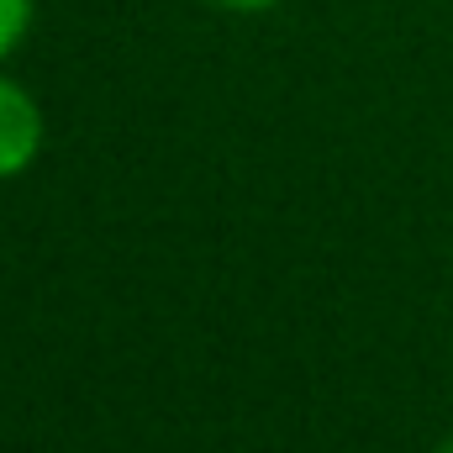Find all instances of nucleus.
<instances>
[{
  "instance_id": "f257e3e1",
  "label": "nucleus",
  "mask_w": 453,
  "mask_h": 453,
  "mask_svg": "<svg viewBox=\"0 0 453 453\" xmlns=\"http://www.w3.org/2000/svg\"><path fill=\"white\" fill-rule=\"evenodd\" d=\"M42 137H48V121H42V106L32 101V90L0 74V180L27 174L42 153Z\"/></svg>"
},
{
  "instance_id": "f03ea898",
  "label": "nucleus",
  "mask_w": 453,
  "mask_h": 453,
  "mask_svg": "<svg viewBox=\"0 0 453 453\" xmlns=\"http://www.w3.org/2000/svg\"><path fill=\"white\" fill-rule=\"evenodd\" d=\"M32 11H37V0H0V64L27 42V32H32Z\"/></svg>"
},
{
  "instance_id": "7ed1b4c3",
  "label": "nucleus",
  "mask_w": 453,
  "mask_h": 453,
  "mask_svg": "<svg viewBox=\"0 0 453 453\" xmlns=\"http://www.w3.org/2000/svg\"><path fill=\"white\" fill-rule=\"evenodd\" d=\"M201 5H217V11H232V16H258V11H274L285 0H201Z\"/></svg>"
}]
</instances>
